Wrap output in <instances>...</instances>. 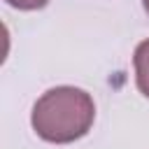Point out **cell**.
Here are the masks:
<instances>
[{
  "instance_id": "obj_1",
  "label": "cell",
  "mask_w": 149,
  "mask_h": 149,
  "mask_svg": "<svg viewBox=\"0 0 149 149\" xmlns=\"http://www.w3.org/2000/svg\"><path fill=\"white\" fill-rule=\"evenodd\" d=\"M95 119L93 98L77 86H56L42 93L33 107V130L54 144H70L84 137Z\"/></svg>"
},
{
  "instance_id": "obj_2",
  "label": "cell",
  "mask_w": 149,
  "mask_h": 149,
  "mask_svg": "<svg viewBox=\"0 0 149 149\" xmlns=\"http://www.w3.org/2000/svg\"><path fill=\"white\" fill-rule=\"evenodd\" d=\"M133 65H135V84L144 98H149V40L140 42L133 54Z\"/></svg>"
},
{
  "instance_id": "obj_3",
  "label": "cell",
  "mask_w": 149,
  "mask_h": 149,
  "mask_svg": "<svg viewBox=\"0 0 149 149\" xmlns=\"http://www.w3.org/2000/svg\"><path fill=\"white\" fill-rule=\"evenodd\" d=\"M7 5L16 7V9H23V12H33V9H42L49 5V0H5Z\"/></svg>"
},
{
  "instance_id": "obj_4",
  "label": "cell",
  "mask_w": 149,
  "mask_h": 149,
  "mask_svg": "<svg viewBox=\"0 0 149 149\" xmlns=\"http://www.w3.org/2000/svg\"><path fill=\"white\" fill-rule=\"evenodd\" d=\"M142 5H144V9H147V14H149V0H142Z\"/></svg>"
}]
</instances>
